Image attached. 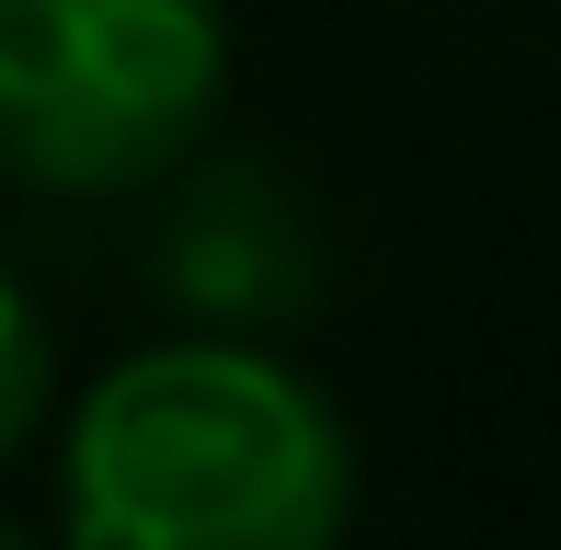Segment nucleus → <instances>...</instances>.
Returning <instances> with one entry per match:
<instances>
[{
  "label": "nucleus",
  "instance_id": "1",
  "mask_svg": "<svg viewBox=\"0 0 561 550\" xmlns=\"http://www.w3.org/2000/svg\"><path fill=\"white\" fill-rule=\"evenodd\" d=\"M355 436L252 333H172L81 390L58 550H344Z\"/></svg>",
  "mask_w": 561,
  "mask_h": 550
},
{
  "label": "nucleus",
  "instance_id": "2",
  "mask_svg": "<svg viewBox=\"0 0 561 550\" xmlns=\"http://www.w3.org/2000/svg\"><path fill=\"white\" fill-rule=\"evenodd\" d=\"M218 92V0H0V172L35 195H138L184 172Z\"/></svg>",
  "mask_w": 561,
  "mask_h": 550
},
{
  "label": "nucleus",
  "instance_id": "3",
  "mask_svg": "<svg viewBox=\"0 0 561 550\" xmlns=\"http://www.w3.org/2000/svg\"><path fill=\"white\" fill-rule=\"evenodd\" d=\"M149 287L184 333H287L321 298V230L298 207V184L264 149H207L184 161L161 230H149Z\"/></svg>",
  "mask_w": 561,
  "mask_h": 550
},
{
  "label": "nucleus",
  "instance_id": "4",
  "mask_svg": "<svg viewBox=\"0 0 561 550\" xmlns=\"http://www.w3.org/2000/svg\"><path fill=\"white\" fill-rule=\"evenodd\" d=\"M46 402H58V344H46L35 298H23V275L0 264V459H23V447H35Z\"/></svg>",
  "mask_w": 561,
  "mask_h": 550
},
{
  "label": "nucleus",
  "instance_id": "5",
  "mask_svg": "<svg viewBox=\"0 0 561 550\" xmlns=\"http://www.w3.org/2000/svg\"><path fill=\"white\" fill-rule=\"evenodd\" d=\"M0 550H46V539H35V528H23V516H0Z\"/></svg>",
  "mask_w": 561,
  "mask_h": 550
}]
</instances>
